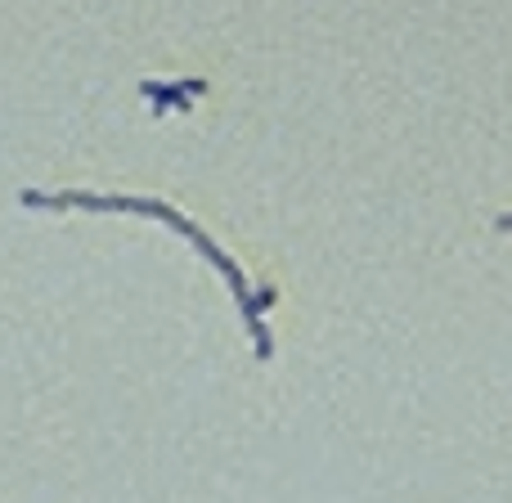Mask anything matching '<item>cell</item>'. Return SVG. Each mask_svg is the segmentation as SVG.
<instances>
[{"mask_svg": "<svg viewBox=\"0 0 512 503\" xmlns=\"http://www.w3.org/2000/svg\"><path fill=\"white\" fill-rule=\"evenodd\" d=\"M23 203L27 207H90V212H149V216H162L167 225H176L185 239H194V248L207 256V261H216L225 270V279H230L234 297H239L243 315H248V328H252V346H256V360H270L274 342H270V328H265L261 319V297L248 288V279H243V270L234 265V256L221 248V243L212 239V234L203 230L198 221H189L185 212H176V207L158 203V198H126V194H86V189H63V194H41V189H23Z\"/></svg>", "mask_w": 512, "mask_h": 503, "instance_id": "6da1fadb", "label": "cell"}, {"mask_svg": "<svg viewBox=\"0 0 512 503\" xmlns=\"http://www.w3.org/2000/svg\"><path fill=\"white\" fill-rule=\"evenodd\" d=\"M495 225H499V230H512V212H504V216H499Z\"/></svg>", "mask_w": 512, "mask_h": 503, "instance_id": "3957f363", "label": "cell"}, {"mask_svg": "<svg viewBox=\"0 0 512 503\" xmlns=\"http://www.w3.org/2000/svg\"><path fill=\"white\" fill-rule=\"evenodd\" d=\"M194 90H203V81H185V86H158V81H149V86H144V95H153L158 104H176V108H185Z\"/></svg>", "mask_w": 512, "mask_h": 503, "instance_id": "7a4b0ae2", "label": "cell"}]
</instances>
